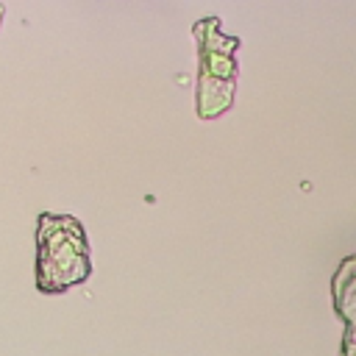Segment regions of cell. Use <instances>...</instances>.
Masks as SVG:
<instances>
[{
	"instance_id": "cell-1",
	"label": "cell",
	"mask_w": 356,
	"mask_h": 356,
	"mask_svg": "<svg viewBox=\"0 0 356 356\" xmlns=\"http://www.w3.org/2000/svg\"><path fill=\"white\" fill-rule=\"evenodd\" d=\"M89 275V253L81 225L72 217H42L39 225V286L58 292Z\"/></svg>"
}]
</instances>
